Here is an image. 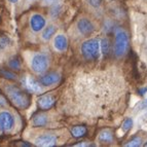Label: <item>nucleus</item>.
<instances>
[{"label":"nucleus","mask_w":147,"mask_h":147,"mask_svg":"<svg viewBox=\"0 0 147 147\" xmlns=\"http://www.w3.org/2000/svg\"><path fill=\"white\" fill-rule=\"evenodd\" d=\"M71 113L98 118L117 111L125 93L123 74L116 69L80 74L68 92Z\"/></svg>","instance_id":"nucleus-1"},{"label":"nucleus","mask_w":147,"mask_h":147,"mask_svg":"<svg viewBox=\"0 0 147 147\" xmlns=\"http://www.w3.org/2000/svg\"><path fill=\"white\" fill-rule=\"evenodd\" d=\"M8 100L19 109H27L30 105L29 95L16 84H5L3 86Z\"/></svg>","instance_id":"nucleus-2"},{"label":"nucleus","mask_w":147,"mask_h":147,"mask_svg":"<svg viewBox=\"0 0 147 147\" xmlns=\"http://www.w3.org/2000/svg\"><path fill=\"white\" fill-rule=\"evenodd\" d=\"M81 54L88 61L97 60L100 54V41L96 38L86 40L81 44Z\"/></svg>","instance_id":"nucleus-3"},{"label":"nucleus","mask_w":147,"mask_h":147,"mask_svg":"<svg viewBox=\"0 0 147 147\" xmlns=\"http://www.w3.org/2000/svg\"><path fill=\"white\" fill-rule=\"evenodd\" d=\"M30 67L35 74H43L49 67V59L43 53H36L30 60Z\"/></svg>","instance_id":"nucleus-4"},{"label":"nucleus","mask_w":147,"mask_h":147,"mask_svg":"<svg viewBox=\"0 0 147 147\" xmlns=\"http://www.w3.org/2000/svg\"><path fill=\"white\" fill-rule=\"evenodd\" d=\"M16 127V117L7 109L0 110V132L10 133Z\"/></svg>","instance_id":"nucleus-5"},{"label":"nucleus","mask_w":147,"mask_h":147,"mask_svg":"<svg viewBox=\"0 0 147 147\" xmlns=\"http://www.w3.org/2000/svg\"><path fill=\"white\" fill-rule=\"evenodd\" d=\"M129 49V36L127 32L120 30L115 35V45H114V54L116 57H121Z\"/></svg>","instance_id":"nucleus-6"},{"label":"nucleus","mask_w":147,"mask_h":147,"mask_svg":"<svg viewBox=\"0 0 147 147\" xmlns=\"http://www.w3.org/2000/svg\"><path fill=\"white\" fill-rule=\"evenodd\" d=\"M30 28L33 32L35 33H38V32L42 31V30L45 28V25H47V20L45 18L43 17L40 13H33V15L30 17L29 20Z\"/></svg>","instance_id":"nucleus-7"},{"label":"nucleus","mask_w":147,"mask_h":147,"mask_svg":"<svg viewBox=\"0 0 147 147\" xmlns=\"http://www.w3.org/2000/svg\"><path fill=\"white\" fill-rule=\"evenodd\" d=\"M22 84H24L25 88L28 92L31 93H42V88L41 84L39 82V80H36L34 77H32L30 75H25L22 79Z\"/></svg>","instance_id":"nucleus-8"},{"label":"nucleus","mask_w":147,"mask_h":147,"mask_svg":"<svg viewBox=\"0 0 147 147\" xmlns=\"http://www.w3.org/2000/svg\"><path fill=\"white\" fill-rule=\"evenodd\" d=\"M58 142V138L56 135L53 134H42L39 135L38 137H36V139L34 140V144L36 146L39 147H51L57 145Z\"/></svg>","instance_id":"nucleus-9"},{"label":"nucleus","mask_w":147,"mask_h":147,"mask_svg":"<svg viewBox=\"0 0 147 147\" xmlns=\"http://www.w3.org/2000/svg\"><path fill=\"white\" fill-rule=\"evenodd\" d=\"M77 29L84 36H88L95 31V25L88 18H81L77 21Z\"/></svg>","instance_id":"nucleus-10"},{"label":"nucleus","mask_w":147,"mask_h":147,"mask_svg":"<svg viewBox=\"0 0 147 147\" xmlns=\"http://www.w3.org/2000/svg\"><path fill=\"white\" fill-rule=\"evenodd\" d=\"M56 103V98L52 94H45V95H41L39 98L37 99V106L40 110H49Z\"/></svg>","instance_id":"nucleus-11"},{"label":"nucleus","mask_w":147,"mask_h":147,"mask_svg":"<svg viewBox=\"0 0 147 147\" xmlns=\"http://www.w3.org/2000/svg\"><path fill=\"white\" fill-rule=\"evenodd\" d=\"M60 80H61V76L57 72H49L39 77V82L42 86H55V84H59Z\"/></svg>","instance_id":"nucleus-12"},{"label":"nucleus","mask_w":147,"mask_h":147,"mask_svg":"<svg viewBox=\"0 0 147 147\" xmlns=\"http://www.w3.org/2000/svg\"><path fill=\"white\" fill-rule=\"evenodd\" d=\"M54 47L58 52H66L68 49V39L66 35L64 34H58L54 38Z\"/></svg>","instance_id":"nucleus-13"},{"label":"nucleus","mask_w":147,"mask_h":147,"mask_svg":"<svg viewBox=\"0 0 147 147\" xmlns=\"http://www.w3.org/2000/svg\"><path fill=\"white\" fill-rule=\"evenodd\" d=\"M57 27L55 25H49L47 27H45L42 30L41 33V38L44 41H49V39H52V37L56 34Z\"/></svg>","instance_id":"nucleus-14"},{"label":"nucleus","mask_w":147,"mask_h":147,"mask_svg":"<svg viewBox=\"0 0 147 147\" xmlns=\"http://www.w3.org/2000/svg\"><path fill=\"white\" fill-rule=\"evenodd\" d=\"M70 132H71L72 137L78 139V138H82L86 135L88 129L84 125H74V127H72Z\"/></svg>","instance_id":"nucleus-15"},{"label":"nucleus","mask_w":147,"mask_h":147,"mask_svg":"<svg viewBox=\"0 0 147 147\" xmlns=\"http://www.w3.org/2000/svg\"><path fill=\"white\" fill-rule=\"evenodd\" d=\"M47 116L43 113H38L32 119V125L33 127H44L47 125Z\"/></svg>","instance_id":"nucleus-16"},{"label":"nucleus","mask_w":147,"mask_h":147,"mask_svg":"<svg viewBox=\"0 0 147 147\" xmlns=\"http://www.w3.org/2000/svg\"><path fill=\"white\" fill-rule=\"evenodd\" d=\"M99 142L104 143V144H110L113 142V134L111 131L109 130H104L100 133L99 135Z\"/></svg>","instance_id":"nucleus-17"},{"label":"nucleus","mask_w":147,"mask_h":147,"mask_svg":"<svg viewBox=\"0 0 147 147\" xmlns=\"http://www.w3.org/2000/svg\"><path fill=\"white\" fill-rule=\"evenodd\" d=\"M11 45V39L8 36H0V51H6Z\"/></svg>","instance_id":"nucleus-18"},{"label":"nucleus","mask_w":147,"mask_h":147,"mask_svg":"<svg viewBox=\"0 0 147 147\" xmlns=\"http://www.w3.org/2000/svg\"><path fill=\"white\" fill-rule=\"evenodd\" d=\"M101 51L103 53L104 56H107L109 54V51H110V43H109V40L107 38H103L101 40Z\"/></svg>","instance_id":"nucleus-19"},{"label":"nucleus","mask_w":147,"mask_h":147,"mask_svg":"<svg viewBox=\"0 0 147 147\" xmlns=\"http://www.w3.org/2000/svg\"><path fill=\"white\" fill-rule=\"evenodd\" d=\"M8 67L12 70H20L21 69V62L17 58H12L8 61Z\"/></svg>","instance_id":"nucleus-20"},{"label":"nucleus","mask_w":147,"mask_h":147,"mask_svg":"<svg viewBox=\"0 0 147 147\" xmlns=\"http://www.w3.org/2000/svg\"><path fill=\"white\" fill-rule=\"evenodd\" d=\"M142 145V139L140 137H135V138H133L132 140H131L130 142L127 143L125 144V146L127 147H139Z\"/></svg>","instance_id":"nucleus-21"},{"label":"nucleus","mask_w":147,"mask_h":147,"mask_svg":"<svg viewBox=\"0 0 147 147\" xmlns=\"http://www.w3.org/2000/svg\"><path fill=\"white\" fill-rule=\"evenodd\" d=\"M133 127V119L132 118H127V119H125V121L123 123V125H121V129L123 130V132H129V131L132 129Z\"/></svg>","instance_id":"nucleus-22"},{"label":"nucleus","mask_w":147,"mask_h":147,"mask_svg":"<svg viewBox=\"0 0 147 147\" xmlns=\"http://www.w3.org/2000/svg\"><path fill=\"white\" fill-rule=\"evenodd\" d=\"M0 73L2 74L3 76H5L6 78L8 79H17V75H16L15 73H12V72L10 71H7V70H1V72Z\"/></svg>","instance_id":"nucleus-23"},{"label":"nucleus","mask_w":147,"mask_h":147,"mask_svg":"<svg viewBox=\"0 0 147 147\" xmlns=\"http://www.w3.org/2000/svg\"><path fill=\"white\" fill-rule=\"evenodd\" d=\"M88 3L91 5V6H93V7L97 8L101 5L102 0H88Z\"/></svg>","instance_id":"nucleus-24"},{"label":"nucleus","mask_w":147,"mask_h":147,"mask_svg":"<svg viewBox=\"0 0 147 147\" xmlns=\"http://www.w3.org/2000/svg\"><path fill=\"white\" fill-rule=\"evenodd\" d=\"M58 2H59V0H42V3L44 5H49V6L57 4Z\"/></svg>","instance_id":"nucleus-25"},{"label":"nucleus","mask_w":147,"mask_h":147,"mask_svg":"<svg viewBox=\"0 0 147 147\" xmlns=\"http://www.w3.org/2000/svg\"><path fill=\"white\" fill-rule=\"evenodd\" d=\"M7 105V102H6V99L3 97V96H0V108H4Z\"/></svg>","instance_id":"nucleus-26"},{"label":"nucleus","mask_w":147,"mask_h":147,"mask_svg":"<svg viewBox=\"0 0 147 147\" xmlns=\"http://www.w3.org/2000/svg\"><path fill=\"white\" fill-rule=\"evenodd\" d=\"M145 107H147V99L144 101H142L141 103H139L137 105V108H138V110H142V109H144Z\"/></svg>","instance_id":"nucleus-27"},{"label":"nucleus","mask_w":147,"mask_h":147,"mask_svg":"<svg viewBox=\"0 0 147 147\" xmlns=\"http://www.w3.org/2000/svg\"><path fill=\"white\" fill-rule=\"evenodd\" d=\"M138 95H140V96H144L145 94L147 93V86H145V88H138Z\"/></svg>","instance_id":"nucleus-28"},{"label":"nucleus","mask_w":147,"mask_h":147,"mask_svg":"<svg viewBox=\"0 0 147 147\" xmlns=\"http://www.w3.org/2000/svg\"><path fill=\"white\" fill-rule=\"evenodd\" d=\"M8 2L11 3V4H16V3L19 2V0H8Z\"/></svg>","instance_id":"nucleus-29"},{"label":"nucleus","mask_w":147,"mask_h":147,"mask_svg":"<svg viewBox=\"0 0 147 147\" xmlns=\"http://www.w3.org/2000/svg\"><path fill=\"white\" fill-rule=\"evenodd\" d=\"M146 146H147V144H146Z\"/></svg>","instance_id":"nucleus-30"}]
</instances>
